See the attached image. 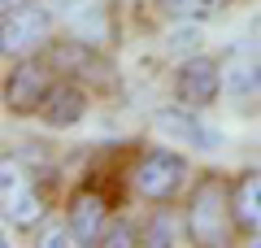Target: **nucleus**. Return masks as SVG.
<instances>
[{"label": "nucleus", "instance_id": "f257e3e1", "mask_svg": "<svg viewBox=\"0 0 261 248\" xmlns=\"http://www.w3.org/2000/svg\"><path fill=\"white\" fill-rule=\"evenodd\" d=\"M231 218H235V187H226L222 175H205L187 201V239L196 248H226Z\"/></svg>", "mask_w": 261, "mask_h": 248}, {"label": "nucleus", "instance_id": "f03ea898", "mask_svg": "<svg viewBox=\"0 0 261 248\" xmlns=\"http://www.w3.org/2000/svg\"><path fill=\"white\" fill-rule=\"evenodd\" d=\"M183 175H187V165H183L178 153H170V148H152V153H144L140 161H135V170H130V187H135V196L161 205V201H170V196L183 187Z\"/></svg>", "mask_w": 261, "mask_h": 248}, {"label": "nucleus", "instance_id": "7ed1b4c3", "mask_svg": "<svg viewBox=\"0 0 261 248\" xmlns=\"http://www.w3.org/2000/svg\"><path fill=\"white\" fill-rule=\"evenodd\" d=\"M48 9L79 44L100 48L109 39V9H105V0H48Z\"/></svg>", "mask_w": 261, "mask_h": 248}, {"label": "nucleus", "instance_id": "20e7f679", "mask_svg": "<svg viewBox=\"0 0 261 248\" xmlns=\"http://www.w3.org/2000/svg\"><path fill=\"white\" fill-rule=\"evenodd\" d=\"M53 22H57L53 9H44V5H22V9H9V13H5V35H0L5 57H27V53H35V48L48 39Z\"/></svg>", "mask_w": 261, "mask_h": 248}, {"label": "nucleus", "instance_id": "39448f33", "mask_svg": "<svg viewBox=\"0 0 261 248\" xmlns=\"http://www.w3.org/2000/svg\"><path fill=\"white\" fill-rule=\"evenodd\" d=\"M39 218H44V192L31 183V175L13 157H5V222L22 231L35 227Z\"/></svg>", "mask_w": 261, "mask_h": 248}, {"label": "nucleus", "instance_id": "423d86ee", "mask_svg": "<svg viewBox=\"0 0 261 248\" xmlns=\"http://www.w3.org/2000/svg\"><path fill=\"white\" fill-rule=\"evenodd\" d=\"M218 92H222V70H218V61H209V57H187V61L178 65V74H174L178 105L205 109V105L218 101Z\"/></svg>", "mask_w": 261, "mask_h": 248}, {"label": "nucleus", "instance_id": "0eeeda50", "mask_svg": "<svg viewBox=\"0 0 261 248\" xmlns=\"http://www.w3.org/2000/svg\"><path fill=\"white\" fill-rule=\"evenodd\" d=\"M48 92H53V70L44 61H22L13 70L9 87H5V101H9L13 113H31L48 101Z\"/></svg>", "mask_w": 261, "mask_h": 248}, {"label": "nucleus", "instance_id": "6e6552de", "mask_svg": "<svg viewBox=\"0 0 261 248\" xmlns=\"http://www.w3.org/2000/svg\"><path fill=\"white\" fill-rule=\"evenodd\" d=\"M152 127H157L161 135L178 139V144H192V148H200V153H214V148L222 144L214 127H205L200 118H192V105H174V109H161Z\"/></svg>", "mask_w": 261, "mask_h": 248}, {"label": "nucleus", "instance_id": "1a4fd4ad", "mask_svg": "<svg viewBox=\"0 0 261 248\" xmlns=\"http://www.w3.org/2000/svg\"><path fill=\"white\" fill-rule=\"evenodd\" d=\"M105 222H109V205H105V196L96 192H79L74 201H70V227H74V235L83 239V248L100 244L105 239Z\"/></svg>", "mask_w": 261, "mask_h": 248}, {"label": "nucleus", "instance_id": "9d476101", "mask_svg": "<svg viewBox=\"0 0 261 248\" xmlns=\"http://www.w3.org/2000/svg\"><path fill=\"white\" fill-rule=\"evenodd\" d=\"M222 92L226 96H257L261 92V48L235 53L222 65Z\"/></svg>", "mask_w": 261, "mask_h": 248}, {"label": "nucleus", "instance_id": "9b49d317", "mask_svg": "<svg viewBox=\"0 0 261 248\" xmlns=\"http://www.w3.org/2000/svg\"><path fill=\"white\" fill-rule=\"evenodd\" d=\"M87 113V96L70 83H53V92L44 101V122L48 127H74L79 118Z\"/></svg>", "mask_w": 261, "mask_h": 248}, {"label": "nucleus", "instance_id": "f8f14e48", "mask_svg": "<svg viewBox=\"0 0 261 248\" xmlns=\"http://www.w3.org/2000/svg\"><path fill=\"white\" fill-rule=\"evenodd\" d=\"M235 222L248 235H261V170H248L235 183Z\"/></svg>", "mask_w": 261, "mask_h": 248}, {"label": "nucleus", "instance_id": "ddd939ff", "mask_svg": "<svg viewBox=\"0 0 261 248\" xmlns=\"http://www.w3.org/2000/svg\"><path fill=\"white\" fill-rule=\"evenodd\" d=\"M157 9L174 22H209L226 9V0H157Z\"/></svg>", "mask_w": 261, "mask_h": 248}, {"label": "nucleus", "instance_id": "4468645a", "mask_svg": "<svg viewBox=\"0 0 261 248\" xmlns=\"http://www.w3.org/2000/svg\"><path fill=\"white\" fill-rule=\"evenodd\" d=\"M35 248H83V239L74 235V227L70 222H48L44 231H39V239H35Z\"/></svg>", "mask_w": 261, "mask_h": 248}, {"label": "nucleus", "instance_id": "2eb2a0df", "mask_svg": "<svg viewBox=\"0 0 261 248\" xmlns=\"http://www.w3.org/2000/svg\"><path fill=\"white\" fill-rule=\"evenodd\" d=\"M96 248H144V239H135V227L130 222H118V227L105 231V239Z\"/></svg>", "mask_w": 261, "mask_h": 248}, {"label": "nucleus", "instance_id": "dca6fc26", "mask_svg": "<svg viewBox=\"0 0 261 248\" xmlns=\"http://www.w3.org/2000/svg\"><path fill=\"white\" fill-rule=\"evenodd\" d=\"M148 248H170V222L166 218L148 222Z\"/></svg>", "mask_w": 261, "mask_h": 248}, {"label": "nucleus", "instance_id": "f3484780", "mask_svg": "<svg viewBox=\"0 0 261 248\" xmlns=\"http://www.w3.org/2000/svg\"><path fill=\"white\" fill-rule=\"evenodd\" d=\"M252 44H257V48H261V18H257V22H252Z\"/></svg>", "mask_w": 261, "mask_h": 248}, {"label": "nucleus", "instance_id": "a211bd4d", "mask_svg": "<svg viewBox=\"0 0 261 248\" xmlns=\"http://www.w3.org/2000/svg\"><path fill=\"white\" fill-rule=\"evenodd\" d=\"M22 5H31V0H5V13H9V9H22Z\"/></svg>", "mask_w": 261, "mask_h": 248}, {"label": "nucleus", "instance_id": "6ab92c4d", "mask_svg": "<svg viewBox=\"0 0 261 248\" xmlns=\"http://www.w3.org/2000/svg\"><path fill=\"white\" fill-rule=\"evenodd\" d=\"M248 248H261V235H257V239H252V244H248Z\"/></svg>", "mask_w": 261, "mask_h": 248}, {"label": "nucleus", "instance_id": "aec40b11", "mask_svg": "<svg viewBox=\"0 0 261 248\" xmlns=\"http://www.w3.org/2000/svg\"><path fill=\"white\" fill-rule=\"evenodd\" d=\"M0 248H13V244H0Z\"/></svg>", "mask_w": 261, "mask_h": 248}]
</instances>
